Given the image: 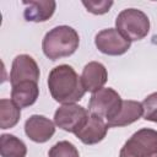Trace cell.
I'll return each mask as SVG.
<instances>
[{"mask_svg": "<svg viewBox=\"0 0 157 157\" xmlns=\"http://www.w3.org/2000/svg\"><path fill=\"white\" fill-rule=\"evenodd\" d=\"M107 131H108L107 123L102 118L94 114H90L87 121L75 134V136L85 145H96L105 137Z\"/></svg>", "mask_w": 157, "mask_h": 157, "instance_id": "30bf717a", "label": "cell"}, {"mask_svg": "<svg viewBox=\"0 0 157 157\" xmlns=\"http://www.w3.org/2000/svg\"><path fill=\"white\" fill-rule=\"evenodd\" d=\"M152 157H157V152H156V153H155V155H153Z\"/></svg>", "mask_w": 157, "mask_h": 157, "instance_id": "ffe728a7", "label": "cell"}, {"mask_svg": "<svg viewBox=\"0 0 157 157\" xmlns=\"http://www.w3.org/2000/svg\"><path fill=\"white\" fill-rule=\"evenodd\" d=\"M94 44L101 53L110 56L123 55L131 47V42L117 28H105L99 31L94 37Z\"/></svg>", "mask_w": 157, "mask_h": 157, "instance_id": "52a82bcc", "label": "cell"}, {"mask_svg": "<svg viewBox=\"0 0 157 157\" xmlns=\"http://www.w3.org/2000/svg\"><path fill=\"white\" fill-rule=\"evenodd\" d=\"M0 155L1 157H26V144L15 135L1 134L0 136Z\"/></svg>", "mask_w": 157, "mask_h": 157, "instance_id": "9a60e30c", "label": "cell"}, {"mask_svg": "<svg viewBox=\"0 0 157 157\" xmlns=\"http://www.w3.org/2000/svg\"><path fill=\"white\" fill-rule=\"evenodd\" d=\"M115 27L130 42L141 40L150 32V20L144 11L130 7L119 12Z\"/></svg>", "mask_w": 157, "mask_h": 157, "instance_id": "3957f363", "label": "cell"}, {"mask_svg": "<svg viewBox=\"0 0 157 157\" xmlns=\"http://www.w3.org/2000/svg\"><path fill=\"white\" fill-rule=\"evenodd\" d=\"M48 157H80V153L74 144L64 140L50 147Z\"/></svg>", "mask_w": 157, "mask_h": 157, "instance_id": "e0dca14e", "label": "cell"}, {"mask_svg": "<svg viewBox=\"0 0 157 157\" xmlns=\"http://www.w3.org/2000/svg\"><path fill=\"white\" fill-rule=\"evenodd\" d=\"M90 112L76 103L61 104L54 113V123L64 131L76 134L87 121Z\"/></svg>", "mask_w": 157, "mask_h": 157, "instance_id": "8992f818", "label": "cell"}, {"mask_svg": "<svg viewBox=\"0 0 157 157\" xmlns=\"http://www.w3.org/2000/svg\"><path fill=\"white\" fill-rule=\"evenodd\" d=\"M121 104L123 99L115 90L110 87H103L92 93L88 102V112L90 114H94L108 121L118 114Z\"/></svg>", "mask_w": 157, "mask_h": 157, "instance_id": "5b68a950", "label": "cell"}, {"mask_svg": "<svg viewBox=\"0 0 157 157\" xmlns=\"http://www.w3.org/2000/svg\"><path fill=\"white\" fill-rule=\"evenodd\" d=\"M25 132L33 142L44 144L55 134V123L44 115L33 114L25 123Z\"/></svg>", "mask_w": 157, "mask_h": 157, "instance_id": "9c48e42d", "label": "cell"}, {"mask_svg": "<svg viewBox=\"0 0 157 157\" xmlns=\"http://www.w3.org/2000/svg\"><path fill=\"white\" fill-rule=\"evenodd\" d=\"M144 115V107L141 102L126 99L123 101L121 108L118 114L107 121L108 128H121L137 121Z\"/></svg>", "mask_w": 157, "mask_h": 157, "instance_id": "4fadbf2b", "label": "cell"}, {"mask_svg": "<svg viewBox=\"0 0 157 157\" xmlns=\"http://www.w3.org/2000/svg\"><path fill=\"white\" fill-rule=\"evenodd\" d=\"M80 44V37L76 29L70 26H56L45 33L42 49L50 60H58L72 55Z\"/></svg>", "mask_w": 157, "mask_h": 157, "instance_id": "7a4b0ae2", "label": "cell"}, {"mask_svg": "<svg viewBox=\"0 0 157 157\" xmlns=\"http://www.w3.org/2000/svg\"><path fill=\"white\" fill-rule=\"evenodd\" d=\"M142 107H144V119L152 123H157V92L148 94L144 99Z\"/></svg>", "mask_w": 157, "mask_h": 157, "instance_id": "ac0fdd59", "label": "cell"}, {"mask_svg": "<svg viewBox=\"0 0 157 157\" xmlns=\"http://www.w3.org/2000/svg\"><path fill=\"white\" fill-rule=\"evenodd\" d=\"M21 117V108L12 101L2 98L0 101V129L13 128Z\"/></svg>", "mask_w": 157, "mask_h": 157, "instance_id": "2e32d148", "label": "cell"}, {"mask_svg": "<svg viewBox=\"0 0 157 157\" xmlns=\"http://www.w3.org/2000/svg\"><path fill=\"white\" fill-rule=\"evenodd\" d=\"M157 152V131L142 128L124 144L119 157H152Z\"/></svg>", "mask_w": 157, "mask_h": 157, "instance_id": "277c9868", "label": "cell"}, {"mask_svg": "<svg viewBox=\"0 0 157 157\" xmlns=\"http://www.w3.org/2000/svg\"><path fill=\"white\" fill-rule=\"evenodd\" d=\"M11 99L20 107L27 108L36 103L39 96L38 82L34 81H25L17 85L11 86Z\"/></svg>", "mask_w": 157, "mask_h": 157, "instance_id": "5bb4252c", "label": "cell"}, {"mask_svg": "<svg viewBox=\"0 0 157 157\" xmlns=\"http://www.w3.org/2000/svg\"><path fill=\"white\" fill-rule=\"evenodd\" d=\"M82 85L88 92H97L103 88L108 80V72L105 66L99 61H90L85 65L81 75Z\"/></svg>", "mask_w": 157, "mask_h": 157, "instance_id": "8fae6325", "label": "cell"}, {"mask_svg": "<svg viewBox=\"0 0 157 157\" xmlns=\"http://www.w3.org/2000/svg\"><path fill=\"white\" fill-rule=\"evenodd\" d=\"M82 5L86 7V10L93 15H103L107 13L110 7L113 6L112 0H83Z\"/></svg>", "mask_w": 157, "mask_h": 157, "instance_id": "d6986e66", "label": "cell"}, {"mask_svg": "<svg viewBox=\"0 0 157 157\" xmlns=\"http://www.w3.org/2000/svg\"><path fill=\"white\" fill-rule=\"evenodd\" d=\"M48 88L54 101L61 104H71L82 99L86 90L81 76L67 64L53 67L48 76Z\"/></svg>", "mask_w": 157, "mask_h": 157, "instance_id": "6da1fadb", "label": "cell"}, {"mask_svg": "<svg viewBox=\"0 0 157 157\" xmlns=\"http://www.w3.org/2000/svg\"><path fill=\"white\" fill-rule=\"evenodd\" d=\"M25 5L23 16L28 22H45L55 12L56 2L54 0H29L22 1Z\"/></svg>", "mask_w": 157, "mask_h": 157, "instance_id": "7c38bea8", "label": "cell"}, {"mask_svg": "<svg viewBox=\"0 0 157 157\" xmlns=\"http://www.w3.org/2000/svg\"><path fill=\"white\" fill-rule=\"evenodd\" d=\"M39 75L40 72L37 61L31 55L20 54L12 61L11 71H10V82L11 86L25 81L38 82Z\"/></svg>", "mask_w": 157, "mask_h": 157, "instance_id": "ba28073f", "label": "cell"}]
</instances>
